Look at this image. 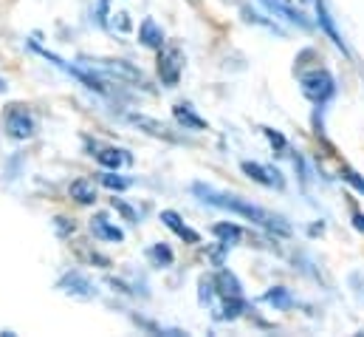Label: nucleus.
Listing matches in <instances>:
<instances>
[{"instance_id":"1","label":"nucleus","mask_w":364,"mask_h":337,"mask_svg":"<svg viewBox=\"0 0 364 337\" xmlns=\"http://www.w3.org/2000/svg\"><path fill=\"white\" fill-rule=\"evenodd\" d=\"M192 190H195L198 196H203V201H209V204H215V207H223V210H232V213H240L243 219H251L254 224H263V227H268V230H277L280 236H288V233H291V227H285L283 219H277V216H271V213H266V210H260V207H254V204H249V201H243V199L217 196L215 190H209V187H203V184H195Z\"/></svg>"},{"instance_id":"2","label":"nucleus","mask_w":364,"mask_h":337,"mask_svg":"<svg viewBox=\"0 0 364 337\" xmlns=\"http://www.w3.org/2000/svg\"><path fill=\"white\" fill-rule=\"evenodd\" d=\"M183 71V51L178 43H164L159 48V77L164 85H178Z\"/></svg>"},{"instance_id":"3","label":"nucleus","mask_w":364,"mask_h":337,"mask_svg":"<svg viewBox=\"0 0 364 337\" xmlns=\"http://www.w3.org/2000/svg\"><path fill=\"white\" fill-rule=\"evenodd\" d=\"M334 88H336L334 85V77L325 68H317V71H311V74L302 77V94L308 99H314V102H325L334 94Z\"/></svg>"},{"instance_id":"4","label":"nucleus","mask_w":364,"mask_h":337,"mask_svg":"<svg viewBox=\"0 0 364 337\" xmlns=\"http://www.w3.org/2000/svg\"><path fill=\"white\" fill-rule=\"evenodd\" d=\"M57 289H59L62 295H68V298H76V301H93V298H96V287H93L82 272H68V275L57 284Z\"/></svg>"},{"instance_id":"5","label":"nucleus","mask_w":364,"mask_h":337,"mask_svg":"<svg viewBox=\"0 0 364 337\" xmlns=\"http://www.w3.org/2000/svg\"><path fill=\"white\" fill-rule=\"evenodd\" d=\"M6 131H8V136H14V139H28V136L34 133V119H31V114H28L25 108H20V105H11V111L6 114Z\"/></svg>"},{"instance_id":"6","label":"nucleus","mask_w":364,"mask_h":337,"mask_svg":"<svg viewBox=\"0 0 364 337\" xmlns=\"http://www.w3.org/2000/svg\"><path fill=\"white\" fill-rule=\"evenodd\" d=\"M99 68H102L105 74L116 77V79H125V82H144L142 71H139L136 65H130L127 60H102Z\"/></svg>"},{"instance_id":"7","label":"nucleus","mask_w":364,"mask_h":337,"mask_svg":"<svg viewBox=\"0 0 364 337\" xmlns=\"http://www.w3.org/2000/svg\"><path fill=\"white\" fill-rule=\"evenodd\" d=\"M133 125H139L142 131H147L150 136H156V139H164V142H178V136L173 133V128H167L164 122H159V119H153V116H144V114H130L127 116Z\"/></svg>"},{"instance_id":"8","label":"nucleus","mask_w":364,"mask_h":337,"mask_svg":"<svg viewBox=\"0 0 364 337\" xmlns=\"http://www.w3.org/2000/svg\"><path fill=\"white\" fill-rule=\"evenodd\" d=\"M139 43L144 48H161L164 45V31H161V26L153 17H144L142 20V26H139Z\"/></svg>"},{"instance_id":"9","label":"nucleus","mask_w":364,"mask_h":337,"mask_svg":"<svg viewBox=\"0 0 364 337\" xmlns=\"http://www.w3.org/2000/svg\"><path fill=\"white\" fill-rule=\"evenodd\" d=\"M161 221H164V224H167V227H170V230H173L178 238L189 241V244H198V233H195V230H189V227L183 224L178 213H173V210H164V213H161Z\"/></svg>"},{"instance_id":"10","label":"nucleus","mask_w":364,"mask_h":337,"mask_svg":"<svg viewBox=\"0 0 364 337\" xmlns=\"http://www.w3.org/2000/svg\"><path fill=\"white\" fill-rule=\"evenodd\" d=\"M68 193H71V199H76L79 204H93V201H96V187H93L91 179H76V182H71Z\"/></svg>"},{"instance_id":"11","label":"nucleus","mask_w":364,"mask_h":337,"mask_svg":"<svg viewBox=\"0 0 364 337\" xmlns=\"http://www.w3.org/2000/svg\"><path fill=\"white\" fill-rule=\"evenodd\" d=\"M173 114H176V119L181 122L183 128H189V131H203V128H206V119H200L186 102H178V105L173 108Z\"/></svg>"},{"instance_id":"12","label":"nucleus","mask_w":364,"mask_h":337,"mask_svg":"<svg viewBox=\"0 0 364 337\" xmlns=\"http://www.w3.org/2000/svg\"><path fill=\"white\" fill-rule=\"evenodd\" d=\"M91 233H93L96 238H105V241H122V238H125V233H122L119 227H110L102 216L91 221Z\"/></svg>"},{"instance_id":"13","label":"nucleus","mask_w":364,"mask_h":337,"mask_svg":"<svg viewBox=\"0 0 364 337\" xmlns=\"http://www.w3.org/2000/svg\"><path fill=\"white\" fill-rule=\"evenodd\" d=\"M215 287H217V292L223 295V298H240V284H237V278L232 275V272H217V278H215Z\"/></svg>"},{"instance_id":"14","label":"nucleus","mask_w":364,"mask_h":337,"mask_svg":"<svg viewBox=\"0 0 364 337\" xmlns=\"http://www.w3.org/2000/svg\"><path fill=\"white\" fill-rule=\"evenodd\" d=\"M263 3H266V6H271L277 14H283L285 20H291V23H297V26H302V28H308V26H311V23L305 20V14H302V11H294V9H291L288 3H283V0H263Z\"/></svg>"},{"instance_id":"15","label":"nucleus","mask_w":364,"mask_h":337,"mask_svg":"<svg viewBox=\"0 0 364 337\" xmlns=\"http://www.w3.org/2000/svg\"><path fill=\"white\" fill-rule=\"evenodd\" d=\"M243 173H246L249 179H254L257 184L274 187V176H271V170H266V167H263V165H257V162H243Z\"/></svg>"},{"instance_id":"16","label":"nucleus","mask_w":364,"mask_h":337,"mask_svg":"<svg viewBox=\"0 0 364 337\" xmlns=\"http://www.w3.org/2000/svg\"><path fill=\"white\" fill-rule=\"evenodd\" d=\"M217 238H220V244H226V247H232V244H237L240 238H243V230L237 227V224H215V230H212Z\"/></svg>"},{"instance_id":"17","label":"nucleus","mask_w":364,"mask_h":337,"mask_svg":"<svg viewBox=\"0 0 364 337\" xmlns=\"http://www.w3.org/2000/svg\"><path fill=\"white\" fill-rule=\"evenodd\" d=\"M317 9H319V23H322V28H325V31H328V37H331V40H334V43H336L342 51H345V40H342V34L336 31V26H334V20H331V14H328L325 3L319 0V3H317Z\"/></svg>"},{"instance_id":"18","label":"nucleus","mask_w":364,"mask_h":337,"mask_svg":"<svg viewBox=\"0 0 364 337\" xmlns=\"http://www.w3.org/2000/svg\"><path fill=\"white\" fill-rule=\"evenodd\" d=\"M96 162L105 165V167H110V170H116V167H122V162H127V156L122 150H116V148H102L96 153Z\"/></svg>"},{"instance_id":"19","label":"nucleus","mask_w":364,"mask_h":337,"mask_svg":"<svg viewBox=\"0 0 364 337\" xmlns=\"http://www.w3.org/2000/svg\"><path fill=\"white\" fill-rule=\"evenodd\" d=\"M150 258H153L159 267H170V264H173V250H170L167 244H156V247L150 250Z\"/></svg>"},{"instance_id":"20","label":"nucleus","mask_w":364,"mask_h":337,"mask_svg":"<svg viewBox=\"0 0 364 337\" xmlns=\"http://www.w3.org/2000/svg\"><path fill=\"white\" fill-rule=\"evenodd\" d=\"M76 255H79V258H85V261H91V264H99V267H110V261H108L105 255H99L96 250H85V247H82V241H76Z\"/></svg>"},{"instance_id":"21","label":"nucleus","mask_w":364,"mask_h":337,"mask_svg":"<svg viewBox=\"0 0 364 337\" xmlns=\"http://www.w3.org/2000/svg\"><path fill=\"white\" fill-rule=\"evenodd\" d=\"M102 184H105L108 190H127V187H130V182L122 179V176H116V173H105V176H102Z\"/></svg>"},{"instance_id":"22","label":"nucleus","mask_w":364,"mask_h":337,"mask_svg":"<svg viewBox=\"0 0 364 337\" xmlns=\"http://www.w3.org/2000/svg\"><path fill=\"white\" fill-rule=\"evenodd\" d=\"M243 312V301L240 298H226V304H223V318H237Z\"/></svg>"},{"instance_id":"23","label":"nucleus","mask_w":364,"mask_h":337,"mask_svg":"<svg viewBox=\"0 0 364 337\" xmlns=\"http://www.w3.org/2000/svg\"><path fill=\"white\" fill-rule=\"evenodd\" d=\"M266 301H268V304H277V306H291V298H288L285 289H271V292L266 295Z\"/></svg>"},{"instance_id":"24","label":"nucleus","mask_w":364,"mask_h":337,"mask_svg":"<svg viewBox=\"0 0 364 337\" xmlns=\"http://www.w3.org/2000/svg\"><path fill=\"white\" fill-rule=\"evenodd\" d=\"M342 179H345V182H351L359 193H364V179H359V173H353V170H348V167H345V170H342Z\"/></svg>"},{"instance_id":"25","label":"nucleus","mask_w":364,"mask_h":337,"mask_svg":"<svg viewBox=\"0 0 364 337\" xmlns=\"http://www.w3.org/2000/svg\"><path fill=\"white\" fill-rule=\"evenodd\" d=\"M113 210H119V213H122L127 221H136V213H133V207H127L122 199H113Z\"/></svg>"},{"instance_id":"26","label":"nucleus","mask_w":364,"mask_h":337,"mask_svg":"<svg viewBox=\"0 0 364 337\" xmlns=\"http://www.w3.org/2000/svg\"><path fill=\"white\" fill-rule=\"evenodd\" d=\"M54 227H57V233H59V236L74 233V221H68V219H54Z\"/></svg>"},{"instance_id":"27","label":"nucleus","mask_w":364,"mask_h":337,"mask_svg":"<svg viewBox=\"0 0 364 337\" xmlns=\"http://www.w3.org/2000/svg\"><path fill=\"white\" fill-rule=\"evenodd\" d=\"M212 289H215L212 281H200V304H209L212 301Z\"/></svg>"},{"instance_id":"28","label":"nucleus","mask_w":364,"mask_h":337,"mask_svg":"<svg viewBox=\"0 0 364 337\" xmlns=\"http://www.w3.org/2000/svg\"><path fill=\"white\" fill-rule=\"evenodd\" d=\"M266 136H268V142L271 145H277V148H285V139L277 133V131H271V128H266Z\"/></svg>"},{"instance_id":"29","label":"nucleus","mask_w":364,"mask_h":337,"mask_svg":"<svg viewBox=\"0 0 364 337\" xmlns=\"http://www.w3.org/2000/svg\"><path fill=\"white\" fill-rule=\"evenodd\" d=\"M353 227L364 236V213H356V216H353Z\"/></svg>"},{"instance_id":"30","label":"nucleus","mask_w":364,"mask_h":337,"mask_svg":"<svg viewBox=\"0 0 364 337\" xmlns=\"http://www.w3.org/2000/svg\"><path fill=\"white\" fill-rule=\"evenodd\" d=\"M116 17H119V28H122V31H127V28H130V23H127V14H116Z\"/></svg>"},{"instance_id":"31","label":"nucleus","mask_w":364,"mask_h":337,"mask_svg":"<svg viewBox=\"0 0 364 337\" xmlns=\"http://www.w3.org/2000/svg\"><path fill=\"white\" fill-rule=\"evenodd\" d=\"M6 88H8V85H6V79H0V94H3Z\"/></svg>"}]
</instances>
